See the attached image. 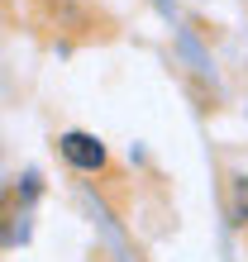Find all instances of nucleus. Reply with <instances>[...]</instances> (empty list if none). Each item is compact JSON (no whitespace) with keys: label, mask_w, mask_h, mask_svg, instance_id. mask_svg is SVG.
Here are the masks:
<instances>
[{"label":"nucleus","mask_w":248,"mask_h":262,"mask_svg":"<svg viewBox=\"0 0 248 262\" xmlns=\"http://www.w3.org/2000/svg\"><path fill=\"white\" fill-rule=\"evenodd\" d=\"M57 148H62V158H67L76 172H100V167H105V143H100L96 134H86V129L62 134Z\"/></svg>","instance_id":"nucleus-1"}]
</instances>
